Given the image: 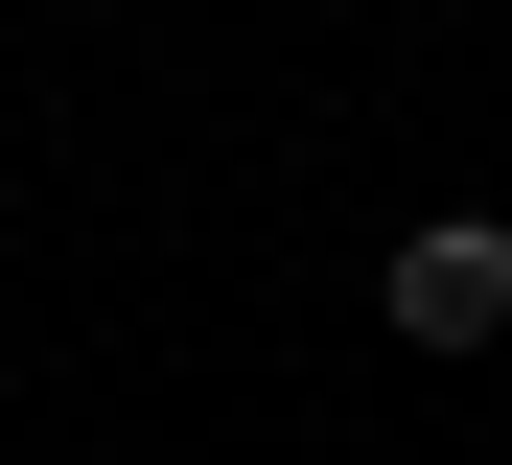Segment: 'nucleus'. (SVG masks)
Masks as SVG:
<instances>
[{"mask_svg": "<svg viewBox=\"0 0 512 465\" xmlns=\"http://www.w3.org/2000/svg\"><path fill=\"white\" fill-rule=\"evenodd\" d=\"M373 303H396V349H489V326H512V233H489V210H419Z\"/></svg>", "mask_w": 512, "mask_h": 465, "instance_id": "f257e3e1", "label": "nucleus"}]
</instances>
